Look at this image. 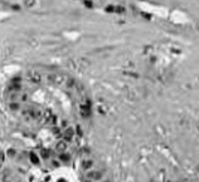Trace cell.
Listing matches in <instances>:
<instances>
[{
  "mask_svg": "<svg viewBox=\"0 0 199 182\" xmlns=\"http://www.w3.org/2000/svg\"><path fill=\"white\" fill-rule=\"evenodd\" d=\"M5 104L29 137L40 142L75 143L88 116L81 86L52 67H33L15 74L5 89Z\"/></svg>",
  "mask_w": 199,
  "mask_h": 182,
  "instance_id": "cell-1",
  "label": "cell"
},
{
  "mask_svg": "<svg viewBox=\"0 0 199 182\" xmlns=\"http://www.w3.org/2000/svg\"><path fill=\"white\" fill-rule=\"evenodd\" d=\"M13 182H95L92 162L75 143H33L8 149Z\"/></svg>",
  "mask_w": 199,
  "mask_h": 182,
  "instance_id": "cell-2",
  "label": "cell"
}]
</instances>
